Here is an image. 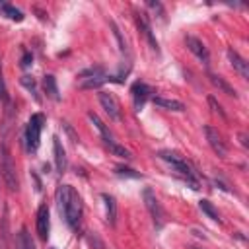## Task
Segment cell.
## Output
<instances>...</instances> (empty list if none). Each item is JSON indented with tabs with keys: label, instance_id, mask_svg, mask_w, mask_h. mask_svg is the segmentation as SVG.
<instances>
[{
	"label": "cell",
	"instance_id": "1",
	"mask_svg": "<svg viewBox=\"0 0 249 249\" xmlns=\"http://www.w3.org/2000/svg\"><path fill=\"white\" fill-rule=\"evenodd\" d=\"M54 198H56L58 212L62 214L68 228L78 230V226L82 222V214H84V204H82V198L76 193V189L72 185H58Z\"/></svg>",
	"mask_w": 249,
	"mask_h": 249
},
{
	"label": "cell",
	"instance_id": "2",
	"mask_svg": "<svg viewBox=\"0 0 249 249\" xmlns=\"http://www.w3.org/2000/svg\"><path fill=\"white\" fill-rule=\"evenodd\" d=\"M158 158L163 160L165 163H169V167H171L177 175H181V177L191 185V189H195V191L198 189V181H196V177H195L191 165L187 163V160H185L181 154L171 152V150H160V152H158Z\"/></svg>",
	"mask_w": 249,
	"mask_h": 249
},
{
	"label": "cell",
	"instance_id": "3",
	"mask_svg": "<svg viewBox=\"0 0 249 249\" xmlns=\"http://www.w3.org/2000/svg\"><path fill=\"white\" fill-rule=\"evenodd\" d=\"M45 124V115L43 113H33L25 124V150L29 154H35L39 148V140H41V130Z\"/></svg>",
	"mask_w": 249,
	"mask_h": 249
},
{
	"label": "cell",
	"instance_id": "4",
	"mask_svg": "<svg viewBox=\"0 0 249 249\" xmlns=\"http://www.w3.org/2000/svg\"><path fill=\"white\" fill-rule=\"evenodd\" d=\"M0 173H2V179H4L6 187L12 193H16L18 191V177H16V167H14V161H12V154L6 148V144L0 146Z\"/></svg>",
	"mask_w": 249,
	"mask_h": 249
},
{
	"label": "cell",
	"instance_id": "5",
	"mask_svg": "<svg viewBox=\"0 0 249 249\" xmlns=\"http://www.w3.org/2000/svg\"><path fill=\"white\" fill-rule=\"evenodd\" d=\"M142 196H144L146 208H148V212H150V216H152V220H154L156 228H161V226H163V208H161L160 200L156 198V195H154L150 189H144Z\"/></svg>",
	"mask_w": 249,
	"mask_h": 249
},
{
	"label": "cell",
	"instance_id": "6",
	"mask_svg": "<svg viewBox=\"0 0 249 249\" xmlns=\"http://www.w3.org/2000/svg\"><path fill=\"white\" fill-rule=\"evenodd\" d=\"M99 103H101V107L105 109V113L109 115V119H113V121H121V119H123V115H121V105H119V101H117V97H115L113 93H109V91H99Z\"/></svg>",
	"mask_w": 249,
	"mask_h": 249
},
{
	"label": "cell",
	"instance_id": "7",
	"mask_svg": "<svg viewBox=\"0 0 249 249\" xmlns=\"http://www.w3.org/2000/svg\"><path fill=\"white\" fill-rule=\"evenodd\" d=\"M204 134H206V140H208L210 148L214 150V154L220 156V158H226V154H228V146H226L222 134H220L214 126H210V124L204 126Z\"/></svg>",
	"mask_w": 249,
	"mask_h": 249
},
{
	"label": "cell",
	"instance_id": "8",
	"mask_svg": "<svg viewBox=\"0 0 249 249\" xmlns=\"http://www.w3.org/2000/svg\"><path fill=\"white\" fill-rule=\"evenodd\" d=\"M185 45H187V49L204 64V66H208L210 64V54H208V49L204 47V43L200 41V39H196V37H185Z\"/></svg>",
	"mask_w": 249,
	"mask_h": 249
},
{
	"label": "cell",
	"instance_id": "9",
	"mask_svg": "<svg viewBox=\"0 0 249 249\" xmlns=\"http://www.w3.org/2000/svg\"><path fill=\"white\" fill-rule=\"evenodd\" d=\"M130 93H132V101H134L136 111H140V109L144 107L146 99L150 97L152 89H150V86H148V84H144V82H134V84H132V88H130Z\"/></svg>",
	"mask_w": 249,
	"mask_h": 249
},
{
	"label": "cell",
	"instance_id": "10",
	"mask_svg": "<svg viewBox=\"0 0 249 249\" xmlns=\"http://www.w3.org/2000/svg\"><path fill=\"white\" fill-rule=\"evenodd\" d=\"M228 58H230V64L233 66V70H235L243 80H247V78H249V64H247V60L241 58V56L237 54V51H233L231 47L228 49Z\"/></svg>",
	"mask_w": 249,
	"mask_h": 249
},
{
	"label": "cell",
	"instance_id": "11",
	"mask_svg": "<svg viewBox=\"0 0 249 249\" xmlns=\"http://www.w3.org/2000/svg\"><path fill=\"white\" fill-rule=\"evenodd\" d=\"M37 233L41 239L49 237V206L41 204L37 208Z\"/></svg>",
	"mask_w": 249,
	"mask_h": 249
},
{
	"label": "cell",
	"instance_id": "12",
	"mask_svg": "<svg viewBox=\"0 0 249 249\" xmlns=\"http://www.w3.org/2000/svg\"><path fill=\"white\" fill-rule=\"evenodd\" d=\"M136 25H138V29L144 33V37L148 39V43H150V47L154 49V51H158V41H156V37H154V33H152V27H150V23H148V18H146V14H136Z\"/></svg>",
	"mask_w": 249,
	"mask_h": 249
},
{
	"label": "cell",
	"instance_id": "13",
	"mask_svg": "<svg viewBox=\"0 0 249 249\" xmlns=\"http://www.w3.org/2000/svg\"><path fill=\"white\" fill-rule=\"evenodd\" d=\"M53 150H54V165H56V171L58 173H64L66 171V152L60 144V138L58 136H53Z\"/></svg>",
	"mask_w": 249,
	"mask_h": 249
},
{
	"label": "cell",
	"instance_id": "14",
	"mask_svg": "<svg viewBox=\"0 0 249 249\" xmlns=\"http://www.w3.org/2000/svg\"><path fill=\"white\" fill-rule=\"evenodd\" d=\"M101 198H103V204H105V216H107V222H109L111 226H115V222H117V202H115V196L103 193Z\"/></svg>",
	"mask_w": 249,
	"mask_h": 249
},
{
	"label": "cell",
	"instance_id": "15",
	"mask_svg": "<svg viewBox=\"0 0 249 249\" xmlns=\"http://www.w3.org/2000/svg\"><path fill=\"white\" fill-rule=\"evenodd\" d=\"M43 89H45V93H47L53 101H60V93H58V86H56L54 76H51V74L43 76Z\"/></svg>",
	"mask_w": 249,
	"mask_h": 249
},
{
	"label": "cell",
	"instance_id": "16",
	"mask_svg": "<svg viewBox=\"0 0 249 249\" xmlns=\"http://www.w3.org/2000/svg\"><path fill=\"white\" fill-rule=\"evenodd\" d=\"M152 101H154L156 105L167 109V111H177V113L185 111V105H183L181 101H177V99H167V97H158V95H154Z\"/></svg>",
	"mask_w": 249,
	"mask_h": 249
},
{
	"label": "cell",
	"instance_id": "17",
	"mask_svg": "<svg viewBox=\"0 0 249 249\" xmlns=\"http://www.w3.org/2000/svg\"><path fill=\"white\" fill-rule=\"evenodd\" d=\"M0 14H2L4 18L12 19V21H23V18H25L21 10H18L16 6L8 4V2H0Z\"/></svg>",
	"mask_w": 249,
	"mask_h": 249
},
{
	"label": "cell",
	"instance_id": "18",
	"mask_svg": "<svg viewBox=\"0 0 249 249\" xmlns=\"http://www.w3.org/2000/svg\"><path fill=\"white\" fill-rule=\"evenodd\" d=\"M210 78V82H212V86L214 88H218L222 93H226V95H231V97H237V91L233 89V86H230L222 76H216V74H210L208 76Z\"/></svg>",
	"mask_w": 249,
	"mask_h": 249
},
{
	"label": "cell",
	"instance_id": "19",
	"mask_svg": "<svg viewBox=\"0 0 249 249\" xmlns=\"http://www.w3.org/2000/svg\"><path fill=\"white\" fill-rule=\"evenodd\" d=\"M111 25V29H113V35H115V39H117V45H119V51L130 60V49H128V43H126V39L123 37V33H121V29L117 27V23L115 21H111L109 23Z\"/></svg>",
	"mask_w": 249,
	"mask_h": 249
},
{
	"label": "cell",
	"instance_id": "20",
	"mask_svg": "<svg viewBox=\"0 0 249 249\" xmlns=\"http://www.w3.org/2000/svg\"><path fill=\"white\" fill-rule=\"evenodd\" d=\"M88 119H89V121L93 123V126H95V128L101 132V136H103V142H105V144L113 140V134L109 132V128L105 126V123H103V121H101V119H99L95 113H88Z\"/></svg>",
	"mask_w": 249,
	"mask_h": 249
},
{
	"label": "cell",
	"instance_id": "21",
	"mask_svg": "<svg viewBox=\"0 0 249 249\" xmlns=\"http://www.w3.org/2000/svg\"><path fill=\"white\" fill-rule=\"evenodd\" d=\"M16 249H35V243L25 228H21L19 233L16 235Z\"/></svg>",
	"mask_w": 249,
	"mask_h": 249
},
{
	"label": "cell",
	"instance_id": "22",
	"mask_svg": "<svg viewBox=\"0 0 249 249\" xmlns=\"http://www.w3.org/2000/svg\"><path fill=\"white\" fill-rule=\"evenodd\" d=\"M19 82H21V86H23V88L33 95V99L39 103V101H41V97H39V91H37V82H35V78L25 74V76H21V78H19Z\"/></svg>",
	"mask_w": 249,
	"mask_h": 249
},
{
	"label": "cell",
	"instance_id": "23",
	"mask_svg": "<svg viewBox=\"0 0 249 249\" xmlns=\"http://www.w3.org/2000/svg\"><path fill=\"white\" fill-rule=\"evenodd\" d=\"M198 208L210 218V220H216V222H220V216H218V212H216V208L212 206V202L210 200H206V198H202L200 202H198Z\"/></svg>",
	"mask_w": 249,
	"mask_h": 249
},
{
	"label": "cell",
	"instance_id": "24",
	"mask_svg": "<svg viewBox=\"0 0 249 249\" xmlns=\"http://www.w3.org/2000/svg\"><path fill=\"white\" fill-rule=\"evenodd\" d=\"M105 146H107V148H109V150H111V152H113L115 156H119V158H126V160L130 158V152H128V150H126L124 146H121V144H117L115 140H111V142H107Z\"/></svg>",
	"mask_w": 249,
	"mask_h": 249
},
{
	"label": "cell",
	"instance_id": "25",
	"mask_svg": "<svg viewBox=\"0 0 249 249\" xmlns=\"http://www.w3.org/2000/svg\"><path fill=\"white\" fill-rule=\"evenodd\" d=\"M208 105L212 107V111H214V113H218V115H220L222 119H226V113L222 111V105H220V103H218V101H216V99H214L212 95L208 97Z\"/></svg>",
	"mask_w": 249,
	"mask_h": 249
},
{
	"label": "cell",
	"instance_id": "26",
	"mask_svg": "<svg viewBox=\"0 0 249 249\" xmlns=\"http://www.w3.org/2000/svg\"><path fill=\"white\" fill-rule=\"evenodd\" d=\"M115 171H117V175H126V177H142L140 173H136L134 169H130V167H115Z\"/></svg>",
	"mask_w": 249,
	"mask_h": 249
},
{
	"label": "cell",
	"instance_id": "27",
	"mask_svg": "<svg viewBox=\"0 0 249 249\" xmlns=\"http://www.w3.org/2000/svg\"><path fill=\"white\" fill-rule=\"evenodd\" d=\"M0 99H2L4 103L10 101V97H8V89H6V84H4V76H2V68H0Z\"/></svg>",
	"mask_w": 249,
	"mask_h": 249
},
{
	"label": "cell",
	"instance_id": "28",
	"mask_svg": "<svg viewBox=\"0 0 249 249\" xmlns=\"http://www.w3.org/2000/svg\"><path fill=\"white\" fill-rule=\"evenodd\" d=\"M31 64H33V54L25 51V53H23V56H21V66H23V68H29Z\"/></svg>",
	"mask_w": 249,
	"mask_h": 249
},
{
	"label": "cell",
	"instance_id": "29",
	"mask_svg": "<svg viewBox=\"0 0 249 249\" xmlns=\"http://www.w3.org/2000/svg\"><path fill=\"white\" fill-rule=\"evenodd\" d=\"M239 140H241V146L247 148V136H245V132H239Z\"/></svg>",
	"mask_w": 249,
	"mask_h": 249
},
{
	"label": "cell",
	"instance_id": "30",
	"mask_svg": "<svg viewBox=\"0 0 249 249\" xmlns=\"http://www.w3.org/2000/svg\"><path fill=\"white\" fill-rule=\"evenodd\" d=\"M189 249H198V247H189Z\"/></svg>",
	"mask_w": 249,
	"mask_h": 249
},
{
	"label": "cell",
	"instance_id": "31",
	"mask_svg": "<svg viewBox=\"0 0 249 249\" xmlns=\"http://www.w3.org/2000/svg\"><path fill=\"white\" fill-rule=\"evenodd\" d=\"M51 249H54V247H51Z\"/></svg>",
	"mask_w": 249,
	"mask_h": 249
}]
</instances>
